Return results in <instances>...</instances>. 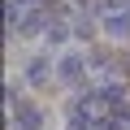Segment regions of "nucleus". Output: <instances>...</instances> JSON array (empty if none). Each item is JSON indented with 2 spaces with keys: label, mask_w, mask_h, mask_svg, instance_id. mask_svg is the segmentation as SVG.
I'll return each mask as SVG.
<instances>
[{
  "label": "nucleus",
  "mask_w": 130,
  "mask_h": 130,
  "mask_svg": "<svg viewBox=\"0 0 130 130\" xmlns=\"http://www.w3.org/2000/svg\"><path fill=\"white\" fill-rule=\"evenodd\" d=\"M104 5H108L113 13H121V9H130V0H104Z\"/></svg>",
  "instance_id": "nucleus-5"
},
{
  "label": "nucleus",
  "mask_w": 130,
  "mask_h": 130,
  "mask_svg": "<svg viewBox=\"0 0 130 130\" xmlns=\"http://www.w3.org/2000/svg\"><path fill=\"white\" fill-rule=\"evenodd\" d=\"M26 78H30V83H43V78H48V61H43V56H35V61L26 65Z\"/></svg>",
  "instance_id": "nucleus-4"
},
{
  "label": "nucleus",
  "mask_w": 130,
  "mask_h": 130,
  "mask_svg": "<svg viewBox=\"0 0 130 130\" xmlns=\"http://www.w3.org/2000/svg\"><path fill=\"white\" fill-rule=\"evenodd\" d=\"M56 74H61V83H78V78H83V56H78V52H65V56L56 61Z\"/></svg>",
  "instance_id": "nucleus-1"
},
{
  "label": "nucleus",
  "mask_w": 130,
  "mask_h": 130,
  "mask_svg": "<svg viewBox=\"0 0 130 130\" xmlns=\"http://www.w3.org/2000/svg\"><path fill=\"white\" fill-rule=\"evenodd\" d=\"M104 35L126 39V35H130V13H108V18H104Z\"/></svg>",
  "instance_id": "nucleus-3"
},
{
  "label": "nucleus",
  "mask_w": 130,
  "mask_h": 130,
  "mask_svg": "<svg viewBox=\"0 0 130 130\" xmlns=\"http://www.w3.org/2000/svg\"><path fill=\"white\" fill-rule=\"evenodd\" d=\"M13 121H18V130H39L43 126V113L30 108V104H13Z\"/></svg>",
  "instance_id": "nucleus-2"
}]
</instances>
